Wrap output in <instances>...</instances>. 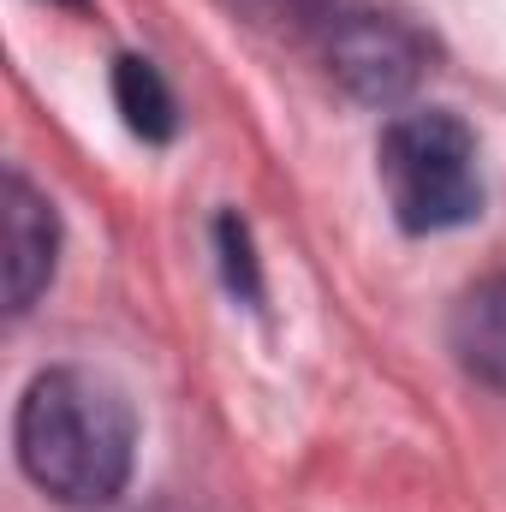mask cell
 Here are the masks:
<instances>
[{"label": "cell", "instance_id": "obj_7", "mask_svg": "<svg viewBox=\"0 0 506 512\" xmlns=\"http://www.w3.org/2000/svg\"><path fill=\"white\" fill-rule=\"evenodd\" d=\"M221 251H227V274H233V286L245 292V298H256L262 286H256V262H251V239H245V221H221Z\"/></svg>", "mask_w": 506, "mask_h": 512}, {"label": "cell", "instance_id": "obj_2", "mask_svg": "<svg viewBox=\"0 0 506 512\" xmlns=\"http://www.w3.org/2000/svg\"><path fill=\"white\" fill-rule=\"evenodd\" d=\"M376 173L387 191V209L405 233H447L483 215V167L477 137L459 114L423 108L399 114L381 131Z\"/></svg>", "mask_w": 506, "mask_h": 512}, {"label": "cell", "instance_id": "obj_5", "mask_svg": "<svg viewBox=\"0 0 506 512\" xmlns=\"http://www.w3.org/2000/svg\"><path fill=\"white\" fill-rule=\"evenodd\" d=\"M453 352L489 387H506V274L477 280L453 310Z\"/></svg>", "mask_w": 506, "mask_h": 512}, {"label": "cell", "instance_id": "obj_3", "mask_svg": "<svg viewBox=\"0 0 506 512\" xmlns=\"http://www.w3.org/2000/svg\"><path fill=\"white\" fill-rule=\"evenodd\" d=\"M328 66H334V78L352 96H364V102H399L423 78L429 48L393 12H346L328 30Z\"/></svg>", "mask_w": 506, "mask_h": 512}, {"label": "cell", "instance_id": "obj_1", "mask_svg": "<svg viewBox=\"0 0 506 512\" xmlns=\"http://www.w3.org/2000/svg\"><path fill=\"white\" fill-rule=\"evenodd\" d=\"M131 405L90 370H48L18 405L24 477L66 507H108L131 477Z\"/></svg>", "mask_w": 506, "mask_h": 512}, {"label": "cell", "instance_id": "obj_8", "mask_svg": "<svg viewBox=\"0 0 506 512\" xmlns=\"http://www.w3.org/2000/svg\"><path fill=\"white\" fill-rule=\"evenodd\" d=\"M72 6H84V0H72Z\"/></svg>", "mask_w": 506, "mask_h": 512}, {"label": "cell", "instance_id": "obj_6", "mask_svg": "<svg viewBox=\"0 0 506 512\" xmlns=\"http://www.w3.org/2000/svg\"><path fill=\"white\" fill-rule=\"evenodd\" d=\"M114 102H120L126 126L137 131V137H149V143H167L173 126H179V114H173V90H167L161 72H155L149 60H137V54H126V60L114 66Z\"/></svg>", "mask_w": 506, "mask_h": 512}, {"label": "cell", "instance_id": "obj_4", "mask_svg": "<svg viewBox=\"0 0 506 512\" xmlns=\"http://www.w3.org/2000/svg\"><path fill=\"white\" fill-rule=\"evenodd\" d=\"M6 310H30L36 292L54 280V251H60V227H54V203L36 197L24 179H6Z\"/></svg>", "mask_w": 506, "mask_h": 512}]
</instances>
